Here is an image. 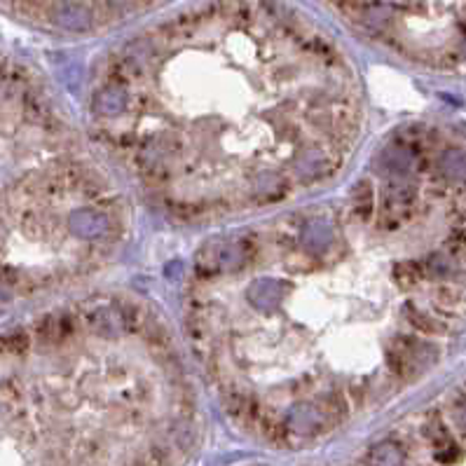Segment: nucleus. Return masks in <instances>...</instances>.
<instances>
[{
	"instance_id": "f257e3e1",
	"label": "nucleus",
	"mask_w": 466,
	"mask_h": 466,
	"mask_svg": "<svg viewBox=\"0 0 466 466\" xmlns=\"http://www.w3.org/2000/svg\"><path fill=\"white\" fill-rule=\"evenodd\" d=\"M407 125L335 200L300 202L195 253L185 333L225 412L279 448L340 431L419 380L460 324L441 290L466 274V228L422 256L403 235L466 180V152Z\"/></svg>"
},
{
	"instance_id": "7ed1b4c3",
	"label": "nucleus",
	"mask_w": 466,
	"mask_h": 466,
	"mask_svg": "<svg viewBox=\"0 0 466 466\" xmlns=\"http://www.w3.org/2000/svg\"><path fill=\"white\" fill-rule=\"evenodd\" d=\"M354 31L429 66L460 68L466 0H326Z\"/></svg>"
},
{
	"instance_id": "f03ea898",
	"label": "nucleus",
	"mask_w": 466,
	"mask_h": 466,
	"mask_svg": "<svg viewBox=\"0 0 466 466\" xmlns=\"http://www.w3.org/2000/svg\"><path fill=\"white\" fill-rule=\"evenodd\" d=\"M106 159L169 218L218 223L307 200L363 132L356 70L276 0H214L108 52L87 87Z\"/></svg>"
},
{
	"instance_id": "20e7f679",
	"label": "nucleus",
	"mask_w": 466,
	"mask_h": 466,
	"mask_svg": "<svg viewBox=\"0 0 466 466\" xmlns=\"http://www.w3.org/2000/svg\"><path fill=\"white\" fill-rule=\"evenodd\" d=\"M5 3V0H3ZM19 17L66 33L111 28L166 0H7Z\"/></svg>"
}]
</instances>
